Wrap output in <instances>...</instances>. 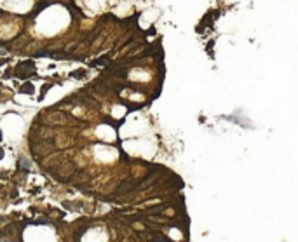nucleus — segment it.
I'll return each mask as SVG.
<instances>
[{"label":"nucleus","instance_id":"39448f33","mask_svg":"<svg viewBox=\"0 0 298 242\" xmlns=\"http://www.w3.org/2000/svg\"><path fill=\"white\" fill-rule=\"evenodd\" d=\"M2 157H4V153H2V150H0V158H2Z\"/></svg>","mask_w":298,"mask_h":242},{"label":"nucleus","instance_id":"7ed1b4c3","mask_svg":"<svg viewBox=\"0 0 298 242\" xmlns=\"http://www.w3.org/2000/svg\"><path fill=\"white\" fill-rule=\"evenodd\" d=\"M108 63V56H105V57H100V59H96V61H92L91 63V66H98V65H106Z\"/></svg>","mask_w":298,"mask_h":242},{"label":"nucleus","instance_id":"f03ea898","mask_svg":"<svg viewBox=\"0 0 298 242\" xmlns=\"http://www.w3.org/2000/svg\"><path fill=\"white\" fill-rule=\"evenodd\" d=\"M19 93H25V94H33V84H26L19 87Z\"/></svg>","mask_w":298,"mask_h":242},{"label":"nucleus","instance_id":"423d86ee","mask_svg":"<svg viewBox=\"0 0 298 242\" xmlns=\"http://www.w3.org/2000/svg\"><path fill=\"white\" fill-rule=\"evenodd\" d=\"M2 63H4V61H2V59H0V65H2Z\"/></svg>","mask_w":298,"mask_h":242},{"label":"nucleus","instance_id":"f257e3e1","mask_svg":"<svg viewBox=\"0 0 298 242\" xmlns=\"http://www.w3.org/2000/svg\"><path fill=\"white\" fill-rule=\"evenodd\" d=\"M35 73V65H33V61H21L18 66H16V75H18L19 79H28V77H31V75Z\"/></svg>","mask_w":298,"mask_h":242},{"label":"nucleus","instance_id":"20e7f679","mask_svg":"<svg viewBox=\"0 0 298 242\" xmlns=\"http://www.w3.org/2000/svg\"><path fill=\"white\" fill-rule=\"evenodd\" d=\"M72 77H73V79H82V77H86V70H79V71H72Z\"/></svg>","mask_w":298,"mask_h":242}]
</instances>
